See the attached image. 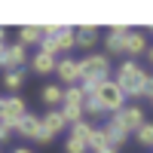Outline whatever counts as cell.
I'll list each match as a JSON object with an SVG mask.
<instances>
[{"label":"cell","instance_id":"1","mask_svg":"<svg viewBox=\"0 0 153 153\" xmlns=\"http://www.w3.org/2000/svg\"><path fill=\"white\" fill-rule=\"evenodd\" d=\"M150 80V74L138 65V61H123V65L117 68V76H113V83L120 86V92L126 98H144V86Z\"/></svg>","mask_w":153,"mask_h":153},{"label":"cell","instance_id":"2","mask_svg":"<svg viewBox=\"0 0 153 153\" xmlns=\"http://www.w3.org/2000/svg\"><path fill=\"white\" fill-rule=\"evenodd\" d=\"M80 74H83V80H80L83 92L92 95L98 83L110 80V58L107 55H98V52H89V55L80 58Z\"/></svg>","mask_w":153,"mask_h":153},{"label":"cell","instance_id":"3","mask_svg":"<svg viewBox=\"0 0 153 153\" xmlns=\"http://www.w3.org/2000/svg\"><path fill=\"white\" fill-rule=\"evenodd\" d=\"M92 98L101 104V110H104V113H117L120 107H126V95L120 92V86L113 83V80L98 83V86H95V92H92Z\"/></svg>","mask_w":153,"mask_h":153},{"label":"cell","instance_id":"4","mask_svg":"<svg viewBox=\"0 0 153 153\" xmlns=\"http://www.w3.org/2000/svg\"><path fill=\"white\" fill-rule=\"evenodd\" d=\"M28 113V107H25V101L19 95H6V98H0V123L9 126V129H16V123Z\"/></svg>","mask_w":153,"mask_h":153},{"label":"cell","instance_id":"5","mask_svg":"<svg viewBox=\"0 0 153 153\" xmlns=\"http://www.w3.org/2000/svg\"><path fill=\"white\" fill-rule=\"evenodd\" d=\"M65 129H68V123H65V117H61V110H46L40 117V144H49Z\"/></svg>","mask_w":153,"mask_h":153},{"label":"cell","instance_id":"6","mask_svg":"<svg viewBox=\"0 0 153 153\" xmlns=\"http://www.w3.org/2000/svg\"><path fill=\"white\" fill-rule=\"evenodd\" d=\"M28 61V52H25L22 43H3V55H0V68L6 74L9 71H22V65Z\"/></svg>","mask_w":153,"mask_h":153},{"label":"cell","instance_id":"7","mask_svg":"<svg viewBox=\"0 0 153 153\" xmlns=\"http://www.w3.org/2000/svg\"><path fill=\"white\" fill-rule=\"evenodd\" d=\"M113 120H117V123H120L129 135H132L141 123H147V120H144V110L138 107V104H126V107H120L117 113H113Z\"/></svg>","mask_w":153,"mask_h":153},{"label":"cell","instance_id":"8","mask_svg":"<svg viewBox=\"0 0 153 153\" xmlns=\"http://www.w3.org/2000/svg\"><path fill=\"white\" fill-rule=\"evenodd\" d=\"M55 74H58L61 86H80V80H83V74H80V61H76V58H58Z\"/></svg>","mask_w":153,"mask_h":153},{"label":"cell","instance_id":"9","mask_svg":"<svg viewBox=\"0 0 153 153\" xmlns=\"http://www.w3.org/2000/svg\"><path fill=\"white\" fill-rule=\"evenodd\" d=\"M141 52H147V37H144V31H126L123 34V55H129L132 61H135V55H141Z\"/></svg>","mask_w":153,"mask_h":153},{"label":"cell","instance_id":"10","mask_svg":"<svg viewBox=\"0 0 153 153\" xmlns=\"http://www.w3.org/2000/svg\"><path fill=\"white\" fill-rule=\"evenodd\" d=\"M12 132H19L22 138L40 144V117H37V113H25V117L16 123V129H12Z\"/></svg>","mask_w":153,"mask_h":153},{"label":"cell","instance_id":"11","mask_svg":"<svg viewBox=\"0 0 153 153\" xmlns=\"http://www.w3.org/2000/svg\"><path fill=\"white\" fill-rule=\"evenodd\" d=\"M95 43H98V28L95 25H80V28H74V46L92 49Z\"/></svg>","mask_w":153,"mask_h":153},{"label":"cell","instance_id":"12","mask_svg":"<svg viewBox=\"0 0 153 153\" xmlns=\"http://www.w3.org/2000/svg\"><path fill=\"white\" fill-rule=\"evenodd\" d=\"M101 132H104L107 144H110V147H117V150H120V147H123L126 141H129V132H126V129H123V126H120L117 120H113V117L107 120V126H104V129H101Z\"/></svg>","mask_w":153,"mask_h":153},{"label":"cell","instance_id":"13","mask_svg":"<svg viewBox=\"0 0 153 153\" xmlns=\"http://www.w3.org/2000/svg\"><path fill=\"white\" fill-rule=\"evenodd\" d=\"M126 31H129L126 25H110L107 40H104V46H107L110 55H120V52H123V34H126Z\"/></svg>","mask_w":153,"mask_h":153},{"label":"cell","instance_id":"14","mask_svg":"<svg viewBox=\"0 0 153 153\" xmlns=\"http://www.w3.org/2000/svg\"><path fill=\"white\" fill-rule=\"evenodd\" d=\"M55 65H58V58L49 55V52H40V49L31 58V71H37V74H55Z\"/></svg>","mask_w":153,"mask_h":153},{"label":"cell","instance_id":"15","mask_svg":"<svg viewBox=\"0 0 153 153\" xmlns=\"http://www.w3.org/2000/svg\"><path fill=\"white\" fill-rule=\"evenodd\" d=\"M61 95H65V86H58V83H49L40 89V98H43V104H49V110L61 107Z\"/></svg>","mask_w":153,"mask_h":153},{"label":"cell","instance_id":"16","mask_svg":"<svg viewBox=\"0 0 153 153\" xmlns=\"http://www.w3.org/2000/svg\"><path fill=\"white\" fill-rule=\"evenodd\" d=\"M40 40H43V28L40 25H25L19 31V43L22 46H40Z\"/></svg>","mask_w":153,"mask_h":153},{"label":"cell","instance_id":"17","mask_svg":"<svg viewBox=\"0 0 153 153\" xmlns=\"http://www.w3.org/2000/svg\"><path fill=\"white\" fill-rule=\"evenodd\" d=\"M92 132H95V126L89 123V120H80V123H74V126H71V138L83 141L86 147H89V138H92Z\"/></svg>","mask_w":153,"mask_h":153},{"label":"cell","instance_id":"18","mask_svg":"<svg viewBox=\"0 0 153 153\" xmlns=\"http://www.w3.org/2000/svg\"><path fill=\"white\" fill-rule=\"evenodd\" d=\"M86 92L83 86H65V95H61V104H74V107H83Z\"/></svg>","mask_w":153,"mask_h":153},{"label":"cell","instance_id":"19","mask_svg":"<svg viewBox=\"0 0 153 153\" xmlns=\"http://www.w3.org/2000/svg\"><path fill=\"white\" fill-rule=\"evenodd\" d=\"M132 135H135V141L141 147H153V123H141Z\"/></svg>","mask_w":153,"mask_h":153},{"label":"cell","instance_id":"20","mask_svg":"<svg viewBox=\"0 0 153 153\" xmlns=\"http://www.w3.org/2000/svg\"><path fill=\"white\" fill-rule=\"evenodd\" d=\"M22 86H25V71H9V74H3V89L19 92Z\"/></svg>","mask_w":153,"mask_h":153},{"label":"cell","instance_id":"21","mask_svg":"<svg viewBox=\"0 0 153 153\" xmlns=\"http://www.w3.org/2000/svg\"><path fill=\"white\" fill-rule=\"evenodd\" d=\"M61 117H65V123H80L83 120V107H74V104H61Z\"/></svg>","mask_w":153,"mask_h":153},{"label":"cell","instance_id":"22","mask_svg":"<svg viewBox=\"0 0 153 153\" xmlns=\"http://www.w3.org/2000/svg\"><path fill=\"white\" fill-rule=\"evenodd\" d=\"M104 147H107L104 132H101V129H95V132H92V138H89V150H92V153H98V150H104Z\"/></svg>","mask_w":153,"mask_h":153},{"label":"cell","instance_id":"23","mask_svg":"<svg viewBox=\"0 0 153 153\" xmlns=\"http://www.w3.org/2000/svg\"><path fill=\"white\" fill-rule=\"evenodd\" d=\"M65 153H89V147L83 141H76V138L68 135V141H65Z\"/></svg>","mask_w":153,"mask_h":153},{"label":"cell","instance_id":"24","mask_svg":"<svg viewBox=\"0 0 153 153\" xmlns=\"http://www.w3.org/2000/svg\"><path fill=\"white\" fill-rule=\"evenodd\" d=\"M9 138H12V129H9V126H3V123H0V141H9Z\"/></svg>","mask_w":153,"mask_h":153},{"label":"cell","instance_id":"25","mask_svg":"<svg viewBox=\"0 0 153 153\" xmlns=\"http://www.w3.org/2000/svg\"><path fill=\"white\" fill-rule=\"evenodd\" d=\"M150 95H153V76H150L147 86H144V98H150Z\"/></svg>","mask_w":153,"mask_h":153},{"label":"cell","instance_id":"26","mask_svg":"<svg viewBox=\"0 0 153 153\" xmlns=\"http://www.w3.org/2000/svg\"><path fill=\"white\" fill-rule=\"evenodd\" d=\"M98 153H120V150H117V147H110V144H107L104 150H98Z\"/></svg>","mask_w":153,"mask_h":153},{"label":"cell","instance_id":"27","mask_svg":"<svg viewBox=\"0 0 153 153\" xmlns=\"http://www.w3.org/2000/svg\"><path fill=\"white\" fill-rule=\"evenodd\" d=\"M12 153H34V150H28V147H19V150H12Z\"/></svg>","mask_w":153,"mask_h":153},{"label":"cell","instance_id":"28","mask_svg":"<svg viewBox=\"0 0 153 153\" xmlns=\"http://www.w3.org/2000/svg\"><path fill=\"white\" fill-rule=\"evenodd\" d=\"M147 58H150V65H153V46H150V49H147Z\"/></svg>","mask_w":153,"mask_h":153},{"label":"cell","instance_id":"29","mask_svg":"<svg viewBox=\"0 0 153 153\" xmlns=\"http://www.w3.org/2000/svg\"><path fill=\"white\" fill-rule=\"evenodd\" d=\"M0 55H3V43H0Z\"/></svg>","mask_w":153,"mask_h":153},{"label":"cell","instance_id":"30","mask_svg":"<svg viewBox=\"0 0 153 153\" xmlns=\"http://www.w3.org/2000/svg\"><path fill=\"white\" fill-rule=\"evenodd\" d=\"M150 104H153V95H150Z\"/></svg>","mask_w":153,"mask_h":153}]
</instances>
